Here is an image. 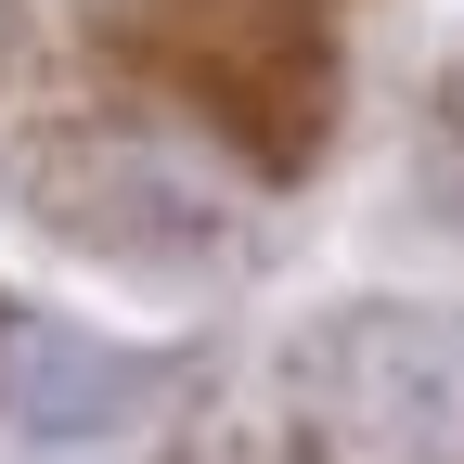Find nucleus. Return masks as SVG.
Returning a JSON list of instances; mask_svg holds the SVG:
<instances>
[{"label":"nucleus","instance_id":"1","mask_svg":"<svg viewBox=\"0 0 464 464\" xmlns=\"http://www.w3.org/2000/svg\"><path fill=\"white\" fill-rule=\"evenodd\" d=\"M155 387V362H130V348H103V335H78V323H0V413H14L26 439H91V426H116L130 400Z\"/></svg>","mask_w":464,"mask_h":464}]
</instances>
